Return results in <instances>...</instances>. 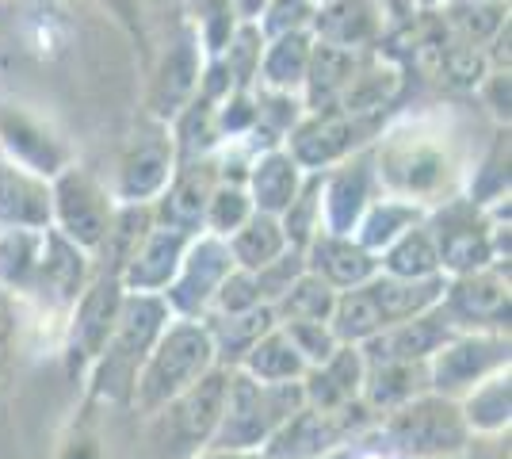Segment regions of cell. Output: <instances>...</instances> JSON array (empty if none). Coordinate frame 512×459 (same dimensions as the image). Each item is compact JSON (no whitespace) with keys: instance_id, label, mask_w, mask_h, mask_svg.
<instances>
[{"instance_id":"23","label":"cell","mask_w":512,"mask_h":459,"mask_svg":"<svg viewBox=\"0 0 512 459\" xmlns=\"http://www.w3.org/2000/svg\"><path fill=\"white\" fill-rule=\"evenodd\" d=\"M43 234L46 230L0 226V284L8 287L35 284L39 257H43Z\"/></svg>"},{"instance_id":"5","label":"cell","mask_w":512,"mask_h":459,"mask_svg":"<svg viewBox=\"0 0 512 459\" xmlns=\"http://www.w3.org/2000/svg\"><path fill=\"white\" fill-rule=\"evenodd\" d=\"M211 356V333L192 326V322L161 333L157 345L150 349V360H146V375L138 383L142 402H165L172 394H184L188 387H195L211 368Z\"/></svg>"},{"instance_id":"28","label":"cell","mask_w":512,"mask_h":459,"mask_svg":"<svg viewBox=\"0 0 512 459\" xmlns=\"http://www.w3.org/2000/svg\"><path fill=\"white\" fill-rule=\"evenodd\" d=\"M337 303V291L321 284L314 272H302L295 284L287 287V295L279 299V310L287 314V322H329Z\"/></svg>"},{"instance_id":"19","label":"cell","mask_w":512,"mask_h":459,"mask_svg":"<svg viewBox=\"0 0 512 459\" xmlns=\"http://www.w3.org/2000/svg\"><path fill=\"white\" fill-rule=\"evenodd\" d=\"M451 310L459 318H470V322H501L509 314V280L501 276V268L490 264V268H478V272H467V276H455L451 280Z\"/></svg>"},{"instance_id":"14","label":"cell","mask_w":512,"mask_h":459,"mask_svg":"<svg viewBox=\"0 0 512 459\" xmlns=\"http://www.w3.org/2000/svg\"><path fill=\"white\" fill-rule=\"evenodd\" d=\"M302 257H306V272H314L321 284H329L333 291H352L379 276V257L367 253L360 241L348 234L321 230L318 238L302 249Z\"/></svg>"},{"instance_id":"15","label":"cell","mask_w":512,"mask_h":459,"mask_svg":"<svg viewBox=\"0 0 512 459\" xmlns=\"http://www.w3.org/2000/svg\"><path fill=\"white\" fill-rule=\"evenodd\" d=\"M302 180H306V173H302L299 161L283 150V146H268V150H260L253 161H249L245 192L253 199V211L279 219V215L295 203Z\"/></svg>"},{"instance_id":"8","label":"cell","mask_w":512,"mask_h":459,"mask_svg":"<svg viewBox=\"0 0 512 459\" xmlns=\"http://www.w3.org/2000/svg\"><path fill=\"white\" fill-rule=\"evenodd\" d=\"M379 196H383V188H379L371 146H367V150L352 153L348 161L321 173V230L352 238V230L363 219V211Z\"/></svg>"},{"instance_id":"35","label":"cell","mask_w":512,"mask_h":459,"mask_svg":"<svg viewBox=\"0 0 512 459\" xmlns=\"http://www.w3.org/2000/svg\"><path fill=\"white\" fill-rule=\"evenodd\" d=\"M310 4H314V8H321V4H329V0H310Z\"/></svg>"},{"instance_id":"31","label":"cell","mask_w":512,"mask_h":459,"mask_svg":"<svg viewBox=\"0 0 512 459\" xmlns=\"http://www.w3.org/2000/svg\"><path fill=\"white\" fill-rule=\"evenodd\" d=\"M234 8H237V20L241 23H256L260 20V12L268 8V0H234Z\"/></svg>"},{"instance_id":"22","label":"cell","mask_w":512,"mask_h":459,"mask_svg":"<svg viewBox=\"0 0 512 459\" xmlns=\"http://www.w3.org/2000/svg\"><path fill=\"white\" fill-rule=\"evenodd\" d=\"M226 245H230L234 268H241V272H260V268H268V264L279 261L291 249L279 219L260 215V211H253V219L245 222L234 238H226Z\"/></svg>"},{"instance_id":"33","label":"cell","mask_w":512,"mask_h":459,"mask_svg":"<svg viewBox=\"0 0 512 459\" xmlns=\"http://www.w3.org/2000/svg\"><path fill=\"white\" fill-rule=\"evenodd\" d=\"M409 8H417L421 16H432V12H440L444 4H451V0H406Z\"/></svg>"},{"instance_id":"18","label":"cell","mask_w":512,"mask_h":459,"mask_svg":"<svg viewBox=\"0 0 512 459\" xmlns=\"http://www.w3.org/2000/svg\"><path fill=\"white\" fill-rule=\"evenodd\" d=\"M363 54L352 50H337L314 39V54H310V69L302 81V108L306 111H333L341 104L344 88L352 85L356 69H360Z\"/></svg>"},{"instance_id":"25","label":"cell","mask_w":512,"mask_h":459,"mask_svg":"<svg viewBox=\"0 0 512 459\" xmlns=\"http://www.w3.org/2000/svg\"><path fill=\"white\" fill-rule=\"evenodd\" d=\"M253 219V199L245 192L241 180H218L211 199H207V215H203V234L214 238H234L245 222Z\"/></svg>"},{"instance_id":"16","label":"cell","mask_w":512,"mask_h":459,"mask_svg":"<svg viewBox=\"0 0 512 459\" xmlns=\"http://www.w3.org/2000/svg\"><path fill=\"white\" fill-rule=\"evenodd\" d=\"M0 226L50 230V180L0 157Z\"/></svg>"},{"instance_id":"12","label":"cell","mask_w":512,"mask_h":459,"mask_svg":"<svg viewBox=\"0 0 512 459\" xmlns=\"http://www.w3.org/2000/svg\"><path fill=\"white\" fill-rule=\"evenodd\" d=\"M234 272V257H230V245L222 238H214V234H199L192 238L188 245V253H184V261L176 268V276H172L169 284V299L180 310H203L207 303H214V295H218V287L222 280Z\"/></svg>"},{"instance_id":"26","label":"cell","mask_w":512,"mask_h":459,"mask_svg":"<svg viewBox=\"0 0 512 459\" xmlns=\"http://www.w3.org/2000/svg\"><path fill=\"white\" fill-rule=\"evenodd\" d=\"M302 360L295 345L287 341L283 329H268L253 349H249V372L260 375V383H287L302 372Z\"/></svg>"},{"instance_id":"30","label":"cell","mask_w":512,"mask_h":459,"mask_svg":"<svg viewBox=\"0 0 512 459\" xmlns=\"http://www.w3.org/2000/svg\"><path fill=\"white\" fill-rule=\"evenodd\" d=\"M478 96L497 119V127H509V69H490L478 85Z\"/></svg>"},{"instance_id":"11","label":"cell","mask_w":512,"mask_h":459,"mask_svg":"<svg viewBox=\"0 0 512 459\" xmlns=\"http://www.w3.org/2000/svg\"><path fill=\"white\" fill-rule=\"evenodd\" d=\"M214 184H218V169L214 157H199V161H180L172 173L169 188L153 203V222L172 226L188 238L203 234V215H207V199H211Z\"/></svg>"},{"instance_id":"32","label":"cell","mask_w":512,"mask_h":459,"mask_svg":"<svg viewBox=\"0 0 512 459\" xmlns=\"http://www.w3.org/2000/svg\"><path fill=\"white\" fill-rule=\"evenodd\" d=\"M8 333H12V310H8L4 295H0V356L8 349Z\"/></svg>"},{"instance_id":"17","label":"cell","mask_w":512,"mask_h":459,"mask_svg":"<svg viewBox=\"0 0 512 459\" xmlns=\"http://www.w3.org/2000/svg\"><path fill=\"white\" fill-rule=\"evenodd\" d=\"M310 54H314V35L310 31H291V35L268 39L260 50V66H256V88L283 92V96H302Z\"/></svg>"},{"instance_id":"13","label":"cell","mask_w":512,"mask_h":459,"mask_svg":"<svg viewBox=\"0 0 512 459\" xmlns=\"http://www.w3.org/2000/svg\"><path fill=\"white\" fill-rule=\"evenodd\" d=\"M188 245H192L188 234L153 222L150 230H146V238L138 241V249L130 253L119 284L130 287V295H157L161 287L172 284L176 268H180L184 253H188Z\"/></svg>"},{"instance_id":"27","label":"cell","mask_w":512,"mask_h":459,"mask_svg":"<svg viewBox=\"0 0 512 459\" xmlns=\"http://www.w3.org/2000/svg\"><path fill=\"white\" fill-rule=\"evenodd\" d=\"M501 360H509V345L505 341H486V337H470V341H455L448 349H440V379H470L497 368Z\"/></svg>"},{"instance_id":"6","label":"cell","mask_w":512,"mask_h":459,"mask_svg":"<svg viewBox=\"0 0 512 459\" xmlns=\"http://www.w3.org/2000/svg\"><path fill=\"white\" fill-rule=\"evenodd\" d=\"M176 165H180V157H176L172 131L150 119V127H142L134 134L123 157H119V173H115L111 196H115L119 207H153L157 196L169 188Z\"/></svg>"},{"instance_id":"24","label":"cell","mask_w":512,"mask_h":459,"mask_svg":"<svg viewBox=\"0 0 512 459\" xmlns=\"http://www.w3.org/2000/svg\"><path fill=\"white\" fill-rule=\"evenodd\" d=\"M505 196H509V127H497L490 150L482 153V161L470 169L467 199L486 207V203Z\"/></svg>"},{"instance_id":"9","label":"cell","mask_w":512,"mask_h":459,"mask_svg":"<svg viewBox=\"0 0 512 459\" xmlns=\"http://www.w3.org/2000/svg\"><path fill=\"white\" fill-rule=\"evenodd\" d=\"M386 0H329L314 12L310 35L325 46L367 54V50H383L386 35Z\"/></svg>"},{"instance_id":"29","label":"cell","mask_w":512,"mask_h":459,"mask_svg":"<svg viewBox=\"0 0 512 459\" xmlns=\"http://www.w3.org/2000/svg\"><path fill=\"white\" fill-rule=\"evenodd\" d=\"M314 12L318 8L310 0H268V8L256 20V31L264 35V43L279 39V35H291V31H310Z\"/></svg>"},{"instance_id":"3","label":"cell","mask_w":512,"mask_h":459,"mask_svg":"<svg viewBox=\"0 0 512 459\" xmlns=\"http://www.w3.org/2000/svg\"><path fill=\"white\" fill-rule=\"evenodd\" d=\"M425 226L436 241L440 272L467 276L478 268L497 264L493 253V219L486 207H478L467 196H451L425 215Z\"/></svg>"},{"instance_id":"20","label":"cell","mask_w":512,"mask_h":459,"mask_svg":"<svg viewBox=\"0 0 512 459\" xmlns=\"http://www.w3.org/2000/svg\"><path fill=\"white\" fill-rule=\"evenodd\" d=\"M425 207H417V203H406V199L398 196H379L367 211H363V219L356 222V230H352V238L360 241L367 253H383L386 245L394 238H402L409 226H417V222H425Z\"/></svg>"},{"instance_id":"34","label":"cell","mask_w":512,"mask_h":459,"mask_svg":"<svg viewBox=\"0 0 512 459\" xmlns=\"http://www.w3.org/2000/svg\"><path fill=\"white\" fill-rule=\"evenodd\" d=\"M451 4H497V0H451Z\"/></svg>"},{"instance_id":"7","label":"cell","mask_w":512,"mask_h":459,"mask_svg":"<svg viewBox=\"0 0 512 459\" xmlns=\"http://www.w3.org/2000/svg\"><path fill=\"white\" fill-rule=\"evenodd\" d=\"M0 157L16 161L35 176H54L73 165V150L65 146V138L50 123L46 115L31 111L27 104L16 100H0Z\"/></svg>"},{"instance_id":"10","label":"cell","mask_w":512,"mask_h":459,"mask_svg":"<svg viewBox=\"0 0 512 459\" xmlns=\"http://www.w3.org/2000/svg\"><path fill=\"white\" fill-rule=\"evenodd\" d=\"M203 66H207V54L195 39V31L180 35L176 43L165 50L161 66L153 73L150 85V119L169 127L180 111L188 108L199 92V81H203Z\"/></svg>"},{"instance_id":"2","label":"cell","mask_w":512,"mask_h":459,"mask_svg":"<svg viewBox=\"0 0 512 459\" xmlns=\"http://www.w3.org/2000/svg\"><path fill=\"white\" fill-rule=\"evenodd\" d=\"M115 196L96 176L81 169L77 161L50 180V230H58L77 249L96 253L104 245L111 219H115Z\"/></svg>"},{"instance_id":"4","label":"cell","mask_w":512,"mask_h":459,"mask_svg":"<svg viewBox=\"0 0 512 459\" xmlns=\"http://www.w3.org/2000/svg\"><path fill=\"white\" fill-rule=\"evenodd\" d=\"M386 123L383 119H360L348 111H306L299 127L283 138V150L302 165V173H325L348 161L352 153L367 150Z\"/></svg>"},{"instance_id":"21","label":"cell","mask_w":512,"mask_h":459,"mask_svg":"<svg viewBox=\"0 0 512 459\" xmlns=\"http://www.w3.org/2000/svg\"><path fill=\"white\" fill-rule=\"evenodd\" d=\"M379 272L394 276V280H432L444 276L440 272V257H436V241L428 234L425 222L409 226L402 238H394L379 253Z\"/></svg>"},{"instance_id":"1","label":"cell","mask_w":512,"mask_h":459,"mask_svg":"<svg viewBox=\"0 0 512 459\" xmlns=\"http://www.w3.org/2000/svg\"><path fill=\"white\" fill-rule=\"evenodd\" d=\"M371 161L386 196L417 203L425 211L459 196V184L467 176L451 127L432 115L386 123L371 142Z\"/></svg>"}]
</instances>
